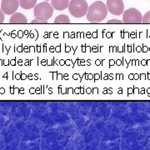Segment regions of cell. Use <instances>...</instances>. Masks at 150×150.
<instances>
[{
  "label": "cell",
  "mask_w": 150,
  "mask_h": 150,
  "mask_svg": "<svg viewBox=\"0 0 150 150\" xmlns=\"http://www.w3.org/2000/svg\"><path fill=\"white\" fill-rule=\"evenodd\" d=\"M108 10L113 15L119 16L123 13L124 4L123 0H107Z\"/></svg>",
  "instance_id": "8992f818"
},
{
  "label": "cell",
  "mask_w": 150,
  "mask_h": 150,
  "mask_svg": "<svg viewBox=\"0 0 150 150\" xmlns=\"http://www.w3.org/2000/svg\"><path fill=\"white\" fill-rule=\"evenodd\" d=\"M69 18L66 14H61L55 18L54 19V23H58V24H63V23H70Z\"/></svg>",
  "instance_id": "30bf717a"
},
{
  "label": "cell",
  "mask_w": 150,
  "mask_h": 150,
  "mask_svg": "<svg viewBox=\"0 0 150 150\" xmlns=\"http://www.w3.org/2000/svg\"><path fill=\"white\" fill-rule=\"evenodd\" d=\"M31 23H41V24H43V23H48V21H45V20H41V19H33Z\"/></svg>",
  "instance_id": "7c38bea8"
},
{
  "label": "cell",
  "mask_w": 150,
  "mask_h": 150,
  "mask_svg": "<svg viewBox=\"0 0 150 150\" xmlns=\"http://www.w3.org/2000/svg\"><path fill=\"white\" fill-rule=\"evenodd\" d=\"M69 0H51V5L56 10L62 11L69 8Z\"/></svg>",
  "instance_id": "52a82bcc"
},
{
  "label": "cell",
  "mask_w": 150,
  "mask_h": 150,
  "mask_svg": "<svg viewBox=\"0 0 150 150\" xmlns=\"http://www.w3.org/2000/svg\"><path fill=\"white\" fill-rule=\"evenodd\" d=\"M88 5L86 0H71L69 4L70 14L74 18H82L87 14Z\"/></svg>",
  "instance_id": "3957f363"
},
{
  "label": "cell",
  "mask_w": 150,
  "mask_h": 150,
  "mask_svg": "<svg viewBox=\"0 0 150 150\" xmlns=\"http://www.w3.org/2000/svg\"><path fill=\"white\" fill-rule=\"evenodd\" d=\"M108 23H123V20H118V19H111V20H108Z\"/></svg>",
  "instance_id": "5bb4252c"
},
{
  "label": "cell",
  "mask_w": 150,
  "mask_h": 150,
  "mask_svg": "<svg viewBox=\"0 0 150 150\" xmlns=\"http://www.w3.org/2000/svg\"><path fill=\"white\" fill-rule=\"evenodd\" d=\"M53 13H54V7L50 5V4H48L47 1L37 4L33 9V14L35 18L45 20V21H48L53 16Z\"/></svg>",
  "instance_id": "7a4b0ae2"
},
{
  "label": "cell",
  "mask_w": 150,
  "mask_h": 150,
  "mask_svg": "<svg viewBox=\"0 0 150 150\" xmlns=\"http://www.w3.org/2000/svg\"><path fill=\"white\" fill-rule=\"evenodd\" d=\"M143 15L137 8H131L123 12V23H142Z\"/></svg>",
  "instance_id": "277c9868"
},
{
  "label": "cell",
  "mask_w": 150,
  "mask_h": 150,
  "mask_svg": "<svg viewBox=\"0 0 150 150\" xmlns=\"http://www.w3.org/2000/svg\"><path fill=\"white\" fill-rule=\"evenodd\" d=\"M108 8L101 1H96L88 7L86 14L88 21L90 23H100L107 17Z\"/></svg>",
  "instance_id": "6da1fadb"
},
{
  "label": "cell",
  "mask_w": 150,
  "mask_h": 150,
  "mask_svg": "<svg viewBox=\"0 0 150 150\" xmlns=\"http://www.w3.org/2000/svg\"><path fill=\"white\" fill-rule=\"evenodd\" d=\"M19 7V0H2L1 9L6 15H13Z\"/></svg>",
  "instance_id": "5b68a950"
},
{
  "label": "cell",
  "mask_w": 150,
  "mask_h": 150,
  "mask_svg": "<svg viewBox=\"0 0 150 150\" xmlns=\"http://www.w3.org/2000/svg\"><path fill=\"white\" fill-rule=\"evenodd\" d=\"M4 19H5V18H4V12L2 11V9L0 8V23H4Z\"/></svg>",
  "instance_id": "4fadbf2b"
},
{
  "label": "cell",
  "mask_w": 150,
  "mask_h": 150,
  "mask_svg": "<svg viewBox=\"0 0 150 150\" xmlns=\"http://www.w3.org/2000/svg\"><path fill=\"white\" fill-rule=\"evenodd\" d=\"M28 19L24 14L21 13H15L11 16L9 19V23H27Z\"/></svg>",
  "instance_id": "ba28073f"
},
{
  "label": "cell",
  "mask_w": 150,
  "mask_h": 150,
  "mask_svg": "<svg viewBox=\"0 0 150 150\" xmlns=\"http://www.w3.org/2000/svg\"><path fill=\"white\" fill-rule=\"evenodd\" d=\"M37 4V0H19V5L23 9H31Z\"/></svg>",
  "instance_id": "9c48e42d"
},
{
  "label": "cell",
  "mask_w": 150,
  "mask_h": 150,
  "mask_svg": "<svg viewBox=\"0 0 150 150\" xmlns=\"http://www.w3.org/2000/svg\"><path fill=\"white\" fill-rule=\"evenodd\" d=\"M142 23H145V24H150V11L147 12L144 15Z\"/></svg>",
  "instance_id": "8fae6325"
},
{
  "label": "cell",
  "mask_w": 150,
  "mask_h": 150,
  "mask_svg": "<svg viewBox=\"0 0 150 150\" xmlns=\"http://www.w3.org/2000/svg\"><path fill=\"white\" fill-rule=\"evenodd\" d=\"M45 1H47V2H48V1H50V0H45Z\"/></svg>",
  "instance_id": "9a60e30c"
}]
</instances>
